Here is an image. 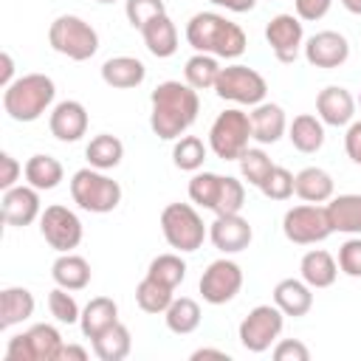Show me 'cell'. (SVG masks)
<instances>
[{
	"instance_id": "obj_38",
	"label": "cell",
	"mask_w": 361,
	"mask_h": 361,
	"mask_svg": "<svg viewBox=\"0 0 361 361\" xmlns=\"http://www.w3.org/2000/svg\"><path fill=\"white\" fill-rule=\"evenodd\" d=\"M209 155V147L197 138V135H180L175 138V147H172V164L183 172H197L203 169V161Z\"/></svg>"
},
{
	"instance_id": "obj_4",
	"label": "cell",
	"mask_w": 361,
	"mask_h": 361,
	"mask_svg": "<svg viewBox=\"0 0 361 361\" xmlns=\"http://www.w3.org/2000/svg\"><path fill=\"white\" fill-rule=\"evenodd\" d=\"M71 197L79 209L90 214H107L121 203V183L102 169L85 166L76 169L71 178Z\"/></svg>"
},
{
	"instance_id": "obj_54",
	"label": "cell",
	"mask_w": 361,
	"mask_h": 361,
	"mask_svg": "<svg viewBox=\"0 0 361 361\" xmlns=\"http://www.w3.org/2000/svg\"><path fill=\"white\" fill-rule=\"evenodd\" d=\"M355 102H358V110H361V93H358V99H355Z\"/></svg>"
},
{
	"instance_id": "obj_42",
	"label": "cell",
	"mask_w": 361,
	"mask_h": 361,
	"mask_svg": "<svg viewBox=\"0 0 361 361\" xmlns=\"http://www.w3.org/2000/svg\"><path fill=\"white\" fill-rule=\"evenodd\" d=\"M259 192L268 200H288L293 195V172L274 164V169L268 172V178L259 183Z\"/></svg>"
},
{
	"instance_id": "obj_31",
	"label": "cell",
	"mask_w": 361,
	"mask_h": 361,
	"mask_svg": "<svg viewBox=\"0 0 361 361\" xmlns=\"http://www.w3.org/2000/svg\"><path fill=\"white\" fill-rule=\"evenodd\" d=\"M23 175H25V183H31L34 189H39V192H51V189H56V186L62 183L65 169H62V164H59L54 155L37 152V155H31V158L25 161Z\"/></svg>"
},
{
	"instance_id": "obj_50",
	"label": "cell",
	"mask_w": 361,
	"mask_h": 361,
	"mask_svg": "<svg viewBox=\"0 0 361 361\" xmlns=\"http://www.w3.org/2000/svg\"><path fill=\"white\" fill-rule=\"evenodd\" d=\"M0 65H3V68H0V85H3V87H8V85L14 82V59H11V54H8V51H3V54H0Z\"/></svg>"
},
{
	"instance_id": "obj_7",
	"label": "cell",
	"mask_w": 361,
	"mask_h": 361,
	"mask_svg": "<svg viewBox=\"0 0 361 361\" xmlns=\"http://www.w3.org/2000/svg\"><path fill=\"white\" fill-rule=\"evenodd\" d=\"M251 138V116L240 107H226L209 127V149L220 161H240Z\"/></svg>"
},
{
	"instance_id": "obj_6",
	"label": "cell",
	"mask_w": 361,
	"mask_h": 361,
	"mask_svg": "<svg viewBox=\"0 0 361 361\" xmlns=\"http://www.w3.org/2000/svg\"><path fill=\"white\" fill-rule=\"evenodd\" d=\"M48 45L73 62H85V59L96 56L99 34L87 20H82L76 14H59L48 28Z\"/></svg>"
},
{
	"instance_id": "obj_51",
	"label": "cell",
	"mask_w": 361,
	"mask_h": 361,
	"mask_svg": "<svg viewBox=\"0 0 361 361\" xmlns=\"http://www.w3.org/2000/svg\"><path fill=\"white\" fill-rule=\"evenodd\" d=\"M65 358H68V361H87V350L79 347V344H62L56 361H65Z\"/></svg>"
},
{
	"instance_id": "obj_43",
	"label": "cell",
	"mask_w": 361,
	"mask_h": 361,
	"mask_svg": "<svg viewBox=\"0 0 361 361\" xmlns=\"http://www.w3.org/2000/svg\"><path fill=\"white\" fill-rule=\"evenodd\" d=\"M124 14H127L130 25L141 31L152 17L166 14V6H164V0H124Z\"/></svg>"
},
{
	"instance_id": "obj_15",
	"label": "cell",
	"mask_w": 361,
	"mask_h": 361,
	"mask_svg": "<svg viewBox=\"0 0 361 361\" xmlns=\"http://www.w3.org/2000/svg\"><path fill=\"white\" fill-rule=\"evenodd\" d=\"M302 54H305L307 65L333 71V68H341L350 59V42H347L344 34L327 28V31H316L313 37H307Z\"/></svg>"
},
{
	"instance_id": "obj_20",
	"label": "cell",
	"mask_w": 361,
	"mask_h": 361,
	"mask_svg": "<svg viewBox=\"0 0 361 361\" xmlns=\"http://www.w3.org/2000/svg\"><path fill=\"white\" fill-rule=\"evenodd\" d=\"M251 135L257 144H276L285 133H288V118L285 110L274 102H259L251 107Z\"/></svg>"
},
{
	"instance_id": "obj_13",
	"label": "cell",
	"mask_w": 361,
	"mask_h": 361,
	"mask_svg": "<svg viewBox=\"0 0 361 361\" xmlns=\"http://www.w3.org/2000/svg\"><path fill=\"white\" fill-rule=\"evenodd\" d=\"M197 288H200L203 302H209V305H226L243 288V268L234 259H228V254H226V257H220V259H214V262L206 265Z\"/></svg>"
},
{
	"instance_id": "obj_3",
	"label": "cell",
	"mask_w": 361,
	"mask_h": 361,
	"mask_svg": "<svg viewBox=\"0 0 361 361\" xmlns=\"http://www.w3.org/2000/svg\"><path fill=\"white\" fill-rule=\"evenodd\" d=\"M56 99V85L45 73H23L8 87H3V110L14 121H37L51 110Z\"/></svg>"
},
{
	"instance_id": "obj_26",
	"label": "cell",
	"mask_w": 361,
	"mask_h": 361,
	"mask_svg": "<svg viewBox=\"0 0 361 361\" xmlns=\"http://www.w3.org/2000/svg\"><path fill=\"white\" fill-rule=\"evenodd\" d=\"M299 276H302L313 290L330 288V285L336 282V276H338V262H336V257H333L330 251H324V248H310V251L302 257V262H299Z\"/></svg>"
},
{
	"instance_id": "obj_44",
	"label": "cell",
	"mask_w": 361,
	"mask_h": 361,
	"mask_svg": "<svg viewBox=\"0 0 361 361\" xmlns=\"http://www.w3.org/2000/svg\"><path fill=\"white\" fill-rule=\"evenodd\" d=\"M338 271L353 276V279H361V234H353L350 240H344L338 245Z\"/></svg>"
},
{
	"instance_id": "obj_48",
	"label": "cell",
	"mask_w": 361,
	"mask_h": 361,
	"mask_svg": "<svg viewBox=\"0 0 361 361\" xmlns=\"http://www.w3.org/2000/svg\"><path fill=\"white\" fill-rule=\"evenodd\" d=\"M344 152H347V158H350L355 166H361V121L347 124V133H344Z\"/></svg>"
},
{
	"instance_id": "obj_34",
	"label": "cell",
	"mask_w": 361,
	"mask_h": 361,
	"mask_svg": "<svg viewBox=\"0 0 361 361\" xmlns=\"http://www.w3.org/2000/svg\"><path fill=\"white\" fill-rule=\"evenodd\" d=\"M200 319H203L200 305H197L192 296H175L172 305H169L166 313H164V322H166V327H169L175 336H189V333H195V330L200 327Z\"/></svg>"
},
{
	"instance_id": "obj_32",
	"label": "cell",
	"mask_w": 361,
	"mask_h": 361,
	"mask_svg": "<svg viewBox=\"0 0 361 361\" xmlns=\"http://www.w3.org/2000/svg\"><path fill=\"white\" fill-rule=\"evenodd\" d=\"M90 344H93V353H96L99 361H124L130 355V350H133V336H130L127 324L116 322L104 333L90 338Z\"/></svg>"
},
{
	"instance_id": "obj_47",
	"label": "cell",
	"mask_w": 361,
	"mask_h": 361,
	"mask_svg": "<svg viewBox=\"0 0 361 361\" xmlns=\"http://www.w3.org/2000/svg\"><path fill=\"white\" fill-rule=\"evenodd\" d=\"M20 175H23V164L11 152H0V189L6 192L11 186H17Z\"/></svg>"
},
{
	"instance_id": "obj_19",
	"label": "cell",
	"mask_w": 361,
	"mask_h": 361,
	"mask_svg": "<svg viewBox=\"0 0 361 361\" xmlns=\"http://www.w3.org/2000/svg\"><path fill=\"white\" fill-rule=\"evenodd\" d=\"M355 110H358V102L341 85H327L316 96V116L327 127H347V124H353L355 121Z\"/></svg>"
},
{
	"instance_id": "obj_5",
	"label": "cell",
	"mask_w": 361,
	"mask_h": 361,
	"mask_svg": "<svg viewBox=\"0 0 361 361\" xmlns=\"http://www.w3.org/2000/svg\"><path fill=\"white\" fill-rule=\"evenodd\" d=\"M161 234L169 243V248L180 254H192L209 237V226L197 214L195 203H169L161 212Z\"/></svg>"
},
{
	"instance_id": "obj_39",
	"label": "cell",
	"mask_w": 361,
	"mask_h": 361,
	"mask_svg": "<svg viewBox=\"0 0 361 361\" xmlns=\"http://www.w3.org/2000/svg\"><path fill=\"white\" fill-rule=\"evenodd\" d=\"M147 276H152V279H158V282H164L169 288H178L186 279V259L180 257V251L178 254H158L149 262Z\"/></svg>"
},
{
	"instance_id": "obj_21",
	"label": "cell",
	"mask_w": 361,
	"mask_h": 361,
	"mask_svg": "<svg viewBox=\"0 0 361 361\" xmlns=\"http://www.w3.org/2000/svg\"><path fill=\"white\" fill-rule=\"evenodd\" d=\"M147 79V65L135 56H110L104 59L102 65V82L107 87H116V90H130V87H138L141 82Z\"/></svg>"
},
{
	"instance_id": "obj_12",
	"label": "cell",
	"mask_w": 361,
	"mask_h": 361,
	"mask_svg": "<svg viewBox=\"0 0 361 361\" xmlns=\"http://www.w3.org/2000/svg\"><path fill=\"white\" fill-rule=\"evenodd\" d=\"M39 234L54 251L65 254V251L79 248L85 228H82V220L73 209L54 203V206H45L39 214Z\"/></svg>"
},
{
	"instance_id": "obj_53",
	"label": "cell",
	"mask_w": 361,
	"mask_h": 361,
	"mask_svg": "<svg viewBox=\"0 0 361 361\" xmlns=\"http://www.w3.org/2000/svg\"><path fill=\"white\" fill-rule=\"evenodd\" d=\"M341 6H344L350 14H361V0H341Z\"/></svg>"
},
{
	"instance_id": "obj_36",
	"label": "cell",
	"mask_w": 361,
	"mask_h": 361,
	"mask_svg": "<svg viewBox=\"0 0 361 361\" xmlns=\"http://www.w3.org/2000/svg\"><path fill=\"white\" fill-rule=\"evenodd\" d=\"M223 178L226 175H217V172H195L192 180H189V200L200 209H209L214 212L217 203H220V192H223Z\"/></svg>"
},
{
	"instance_id": "obj_11",
	"label": "cell",
	"mask_w": 361,
	"mask_h": 361,
	"mask_svg": "<svg viewBox=\"0 0 361 361\" xmlns=\"http://www.w3.org/2000/svg\"><path fill=\"white\" fill-rule=\"evenodd\" d=\"M282 234L296 245H316L333 234V226L327 220V209L322 203H302L285 212L282 217Z\"/></svg>"
},
{
	"instance_id": "obj_41",
	"label": "cell",
	"mask_w": 361,
	"mask_h": 361,
	"mask_svg": "<svg viewBox=\"0 0 361 361\" xmlns=\"http://www.w3.org/2000/svg\"><path fill=\"white\" fill-rule=\"evenodd\" d=\"M48 310L59 324H79V316H82V307L76 305L73 290H65L59 285L48 293Z\"/></svg>"
},
{
	"instance_id": "obj_52",
	"label": "cell",
	"mask_w": 361,
	"mask_h": 361,
	"mask_svg": "<svg viewBox=\"0 0 361 361\" xmlns=\"http://www.w3.org/2000/svg\"><path fill=\"white\" fill-rule=\"evenodd\" d=\"M189 358H192V361H200V358H220V361H228V353H226V350H214V347H197Z\"/></svg>"
},
{
	"instance_id": "obj_46",
	"label": "cell",
	"mask_w": 361,
	"mask_h": 361,
	"mask_svg": "<svg viewBox=\"0 0 361 361\" xmlns=\"http://www.w3.org/2000/svg\"><path fill=\"white\" fill-rule=\"evenodd\" d=\"M333 0H293V11L302 23H316L330 11Z\"/></svg>"
},
{
	"instance_id": "obj_9",
	"label": "cell",
	"mask_w": 361,
	"mask_h": 361,
	"mask_svg": "<svg viewBox=\"0 0 361 361\" xmlns=\"http://www.w3.org/2000/svg\"><path fill=\"white\" fill-rule=\"evenodd\" d=\"M62 333L54 324H31L28 330L17 333L6 344V361H56L62 350Z\"/></svg>"
},
{
	"instance_id": "obj_2",
	"label": "cell",
	"mask_w": 361,
	"mask_h": 361,
	"mask_svg": "<svg viewBox=\"0 0 361 361\" xmlns=\"http://www.w3.org/2000/svg\"><path fill=\"white\" fill-rule=\"evenodd\" d=\"M186 42L195 54H212L217 59H237L248 48L245 31L217 11H197L186 23Z\"/></svg>"
},
{
	"instance_id": "obj_40",
	"label": "cell",
	"mask_w": 361,
	"mask_h": 361,
	"mask_svg": "<svg viewBox=\"0 0 361 361\" xmlns=\"http://www.w3.org/2000/svg\"><path fill=\"white\" fill-rule=\"evenodd\" d=\"M271 169H274V161L268 158L265 149L248 147V149L240 155V175H243V180H248V183L257 186V189H259V183L268 178Z\"/></svg>"
},
{
	"instance_id": "obj_55",
	"label": "cell",
	"mask_w": 361,
	"mask_h": 361,
	"mask_svg": "<svg viewBox=\"0 0 361 361\" xmlns=\"http://www.w3.org/2000/svg\"><path fill=\"white\" fill-rule=\"evenodd\" d=\"M96 3H116V0H96Z\"/></svg>"
},
{
	"instance_id": "obj_25",
	"label": "cell",
	"mask_w": 361,
	"mask_h": 361,
	"mask_svg": "<svg viewBox=\"0 0 361 361\" xmlns=\"http://www.w3.org/2000/svg\"><path fill=\"white\" fill-rule=\"evenodd\" d=\"M327 220L333 231L341 234H361V195L347 192V195H333L327 200Z\"/></svg>"
},
{
	"instance_id": "obj_30",
	"label": "cell",
	"mask_w": 361,
	"mask_h": 361,
	"mask_svg": "<svg viewBox=\"0 0 361 361\" xmlns=\"http://www.w3.org/2000/svg\"><path fill=\"white\" fill-rule=\"evenodd\" d=\"M116 322H118V305L110 296H93L82 307V316H79V327L85 338H96Z\"/></svg>"
},
{
	"instance_id": "obj_10",
	"label": "cell",
	"mask_w": 361,
	"mask_h": 361,
	"mask_svg": "<svg viewBox=\"0 0 361 361\" xmlns=\"http://www.w3.org/2000/svg\"><path fill=\"white\" fill-rule=\"evenodd\" d=\"M285 327V313L276 305H257L237 327V338L248 353H265L276 344Z\"/></svg>"
},
{
	"instance_id": "obj_23",
	"label": "cell",
	"mask_w": 361,
	"mask_h": 361,
	"mask_svg": "<svg viewBox=\"0 0 361 361\" xmlns=\"http://www.w3.org/2000/svg\"><path fill=\"white\" fill-rule=\"evenodd\" d=\"M293 195L305 203H327L336 195V183L327 169L322 166H305L293 175Z\"/></svg>"
},
{
	"instance_id": "obj_14",
	"label": "cell",
	"mask_w": 361,
	"mask_h": 361,
	"mask_svg": "<svg viewBox=\"0 0 361 361\" xmlns=\"http://www.w3.org/2000/svg\"><path fill=\"white\" fill-rule=\"evenodd\" d=\"M265 42L274 51V56L285 65L296 62V56L305 48V28L296 14H276L265 25Z\"/></svg>"
},
{
	"instance_id": "obj_49",
	"label": "cell",
	"mask_w": 361,
	"mask_h": 361,
	"mask_svg": "<svg viewBox=\"0 0 361 361\" xmlns=\"http://www.w3.org/2000/svg\"><path fill=\"white\" fill-rule=\"evenodd\" d=\"M209 3H214V6H220V8H226V11H234V14L251 11V8L257 6V0H209Z\"/></svg>"
},
{
	"instance_id": "obj_37",
	"label": "cell",
	"mask_w": 361,
	"mask_h": 361,
	"mask_svg": "<svg viewBox=\"0 0 361 361\" xmlns=\"http://www.w3.org/2000/svg\"><path fill=\"white\" fill-rule=\"evenodd\" d=\"M172 299H175V288H169V285H164L152 276H144L135 285V302L144 313H166Z\"/></svg>"
},
{
	"instance_id": "obj_8",
	"label": "cell",
	"mask_w": 361,
	"mask_h": 361,
	"mask_svg": "<svg viewBox=\"0 0 361 361\" xmlns=\"http://www.w3.org/2000/svg\"><path fill=\"white\" fill-rule=\"evenodd\" d=\"M214 93L223 102H231V104H240V107H254V104L265 102L268 82L259 71L234 62V65L220 68V76L214 82Z\"/></svg>"
},
{
	"instance_id": "obj_33",
	"label": "cell",
	"mask_w": 361,
	"mask_h": 361,
	"mask_svg": "<svg viewBox=\"0 0 361 361\" xmlns=\"http://www.w3.org/2000/svg\"><path fill=\"white\" fill-rule=\"evenodd\" d=\"M85 158H87V166H93V169H102V172L116 169L124 158V144H121V138H116L110 133H99L87 141Z\"/></svg>"
},
{
	"instance_id": "obj_17",
	"label": "cell",
	"mask_w": 361,
	"mask_h": 361,
	"mask_svg": "<svg viewBox=\"0 0 361 361\" xmlns=\"http://www.w3.org/2000/svg\"><path fill=\"white\" fill-rule=\"evenodd\" d=\"M87 124H90V116H87L85 104L76 99H65V102H56L51 107L48 130L56 141H65V144L79 141L87 133Z\"/></svg>"
},
{
	"instance_id": "obj_22",
	"label": "cell",
	"mask_w": 361,
	"mask_h": 361,
	"mask_svg": "<svg viewBox=\"0 0 361 361\" xmlns=\"http://www.w3.org/2000/svg\"><path fill=\"white\" fill-rule=\"evenodd\" d=\"M274 305L285 316L299 319V316L310 313V307H313V288L305 279H293V276L279 279L274 288Z\"/></svg>"
},
{
	"instance_id": "obj_35",
	"label": "cell",
	"mask_w": 361,
	"mask_h": 361,
	"mask_svg": "<svg viewBox=\"0 0 361 361\" xmlns=\"http://www.w3.org/2000/svg\"><path fill=\"white\" fill-rule=\"evenodd\" d=\"M220 76V62L212 54H192L183 65V82L195 90H214V82Z\"/></svg>"
},
{
	"instance_id": "obj_27",
	"label": "cell",
	"mask_w": 361,
	"mask_h": 361,
	"mask_svg": "<svg viewBox=\"0 0 361 361\" xmlns=\"http://www.w3.org/2000/svg\"><path fill=\"white\" fill-rule=\"evenodd\" d=\"M51 276H54V282H56L59 288H65V290H82V288L90 285L93 271H90V262H87L85 257H79V254H73V251H65V254H59V257L54 259Z\"/></svg>"
},
{
	"instance_id": "obj_16",
	"label": "cell",
	"mask_w": 361,
	"mask_h": 361,
	"mask_svg": "<svg viewBox=\"0 0 361 361\" xmlns=\"http://www.w3.org/2000/svg\"><path fill=\"white\" fill-rule=\"evenodd\" d=\"M209 240L223 254H240L251 245L254 228L240 212L237 214H214V220L209 223Z\"/></svg>"
},
{
	"instance_id": "obj_1",
	"label": "cell",
	"mask_w": 361,
	"mask_h": 361,
	"mask_svg": "<svg viewBox=\"0 0 361 361\" xmlns=\"http://www.w3.org/2000/svg\"><path fill=\"white\" fill-rule=\"evenodd\" d=\"M200 113V96L192 85L166 79L149 96V127L161 141L180 138Z\"/></svg>"
},
{
	"instance_id": "obj_18",
	"label": "cell",
	"mask_w": 361,
	"mask_h": 361,
	"mask_svg": "<svg viewBox=\"0 0 361 361\" xmlns=\"http://www.w3.org/2000/svg\"><path fill=\"white\" fill-rule=\"evenodd\" d=\"M0 209H3L6 226H31L42 214L39 189H34L31 183H17V186L3 192Z\"/></svg>"
},
{
	"instance_id": "obj_45",
	"label": "cell",
	"mask_w": 361,
	"mask_h": 361,
	"mask_svg": "<svg viewBox=\"0 0 361 361\" xmlns=\"http://www.w3.org/2000/svg\"><path fill=\"white\" fill-rule=\"evenodd\" d=\"M271 353L276 361H310V350L299 338H279Z\"/></svg>"
},
{
	"instance_id": "obj_29",
	"label": "cell",
	"mask_w": 361,
	"mask_h": 361,
	"mask_svg": "<svg viewBox=\"0 0 361 361\" xmlns=\"http://www.w3.org/2000/svg\"><path fill=\"white\" fill-rule=\"evenodd\" d=\"M288 138H290L293 149H299L305 155H313L324 147V121L313 113H299L288 124Z\"/></svg>"
},
{
	"instance_id": "obj_28",
	"label": "cell",
	"mask_w": 361,
	"mask_h": 361,
	"mask_svg": "<svg viewBox=\"0 0 361 361\" xmlns=\"http://www.w3.org/2000/svg\"><path fill=\"white\" fill-rule=\"evenodd\" d=\"M141 37H144V45L152 56L158 59H169L175 51H178V28L175 23L169 20V14H158L152 17L144 28H141Z\"/></svg>"
},
{
	"instance_id": "obj_24",
	"label": "cell",
	"mask_w": 361,
	"mask_h": 361,
	"mask_svg": "<svg viewBox=\"0 0 361 361\" xmlns=\"http://www.w3.org/2000/svg\"><path fill=\"white\" fill-rule=\"evenodd\" d=\"M34 293L23 285H11L0 290V330H8L14 324H23L34 316Z\"/></svg>"
}]
</instances>
